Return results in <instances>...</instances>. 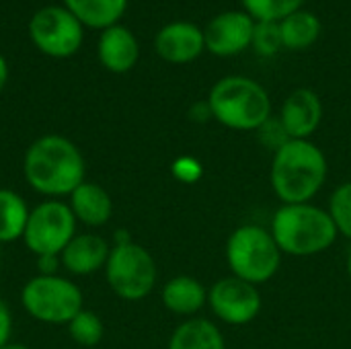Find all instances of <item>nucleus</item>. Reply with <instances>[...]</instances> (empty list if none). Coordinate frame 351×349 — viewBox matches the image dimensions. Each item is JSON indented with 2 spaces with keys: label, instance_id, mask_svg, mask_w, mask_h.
<instances>
[{
  "label": "nucleus",
  "instance_id": "nucleus-8",
  "mask_svg": "<svg viewBox=\"0 0 351 349\" xmlns=\"http://www.w3.org/2000/svg\"><path fill=\"white\" fill-rule=\"evenodd\" d=\"M76 218L68 204L60 200H47L29 212L23 241L27 249L37 255L60 257L66 245L76 234Z\"/></svg>",
  "mask_w": 351,
  "mask_h": 349
},
{
  "label": "nucleus",
  "instance_id": "nucleus-29",
  "mask_svg": "<svg viewBox=\"0 0 351 349\" xmlns=\"http://www.w3.org/2000/svg\"><path fill=\"white\" fill-rule=\"evenodd\" d=\"M10 331H12V317L8 306L0 300V348L10 344Z\"/></svg>",
  "mask_w": 351,
  "mask_h": 349
},
{
  "label": "nucleus",
  "instance_id": "nucleus-13",
  "mask_svg": "<svg viewBox=\"0 0 351 349\" xmlns=\"http://www.w3.org/2000/svg\"><path fill=\"white\" fill-rule=\"evenodd\" d=\"M280 121L284 123L290 140H308L321 125L323 103L311 88H296L282 105Z\"/></svg>",
  "mask_w": 351,
  "mask_h": 349
},
{
  "label": "nucleus",
  "instance_id": "nucleus-1",
  "mask_svg": "<svg viewBox=\"0 0 351 349\" xmlns=\"http://www.w3.org/2000/svg\"><path fill=\"white\" fill-rule=\"evenodd\" d=\"M23 173L37 193L64 197L84 183V158L74 142L58 134H47L27 148Z\"/></svg>",
  "mask_w": 351,
  "mask_h": 349
},
{
  "label": "nucleus",
  "instance_id": "nucleus-23",
  "mask_svg": "<svg viewBox=\"0 0 351 349\" xmlns=\"http://www.w3.org/2000/svg\"><path fill=\"white\" fill-rule=\"evenodd\" d=\"M68 331H70V337L82 346V348H95L101 339H103V321L90 313V311H80L70 323H68Z\"/></svg>",
  "mask_w": 351,
  "mask_h": 349
},
{
  "label": "nucleus",
  "instance_id": "nucleus-27",
  "mask_svg": "<svg viewBox=\"0 0 351 349\" xmlns=\"http://www.w3.org/2000/svg\"><path fill=\"white\" fill-rule=\"evenodd\" d=\"M173 173L183 183H195L204 175V167L195 158H191V156H181L179 160H175Z\"/></svg>",
  "mask_w": 351,
  "mask_h": 349
},
{
  "label": "nucleus",
  "instance_id": "nucleus-19",
  "mask_svg": "<svg viewBox=\"0 0 351 349\" xmlns=\"http://www.w3.org/2000/svg\"><path fill=\"white\" fill-rule=\"evenodd\" d=\"M64 6L90 29H107L119 23L128 0H64Z\"/></svg>",
  "mask_w": 351,
  "mask_h": 349
},
{
  "label": "nucleus",
  "instance_id": "nucleus-21",
  "mask_svg": "<svg viewBox=\"0 0 351 349\" xmlns=\"http://www.w3.org/2000/svg\"><path fill=\"white\" fill-rule=\"evenodd\" d=\"M27 220L29 208L25 200L10 189H0V243L23 239Z\"/></svg>",
  "mask_w": 351,
  "mask_h": 349
},
{
  "label": "nucleus",
  "instance_id": "nucleus-14",
  "mask_svg": "<svg viewBox=\"0 0 351 349\" xmlns=\"http://www.w3.org/2000/svg\"><path fill=\"white\" fill-rule=\"evenodd\" d=\"M97 56L109 72L123 74L130 72L138 58H140V45L136 35L123 27V25H113L101 31L99 43H97Z\"/></svg>",
  "mask_w": 351,
  "mask_h": 349
},
{
  "label": "nucleus",
  "instance_id": "nucleus-33",
  "mask_svg": "<svg viewBox=\"0 0 351 349\" xmlns=\"http://www.w3.org/2000/svg\"><path fill=\"white\" fill-rule=\"evenodd\" d=\"M346 267H348V276L351 278V249L348 251V259H346Z\"/></svg>",
  "mask_w": 351,
  "mask_h": 349
},
{
  "label": "nucleus",
  "instance_id": "nucleus-11",
  "mask_svg": "<svg viewBox=\"0 0 351 349\" xmlns=\"http://www.w3.org/2000/svg\"><path fill=\"white\" fill-rule=\"evenodd\" d=\"M255 19L245 10H226L216 14L204 29L206 49L214 56L228 58L251 47Z\"/></svg>",
  "mask_w": 351,
  "mask_h": 349
},
{
  "label": "nucleus",
  "instance_id": "nucleus-10",
  "mask_svg": "<svg viewBox=\"0 0 351 349\" xmlns=\"http://www.w3.org/2000/svg\"><path fill=\"white\" fill-rule=\"evenodd\" d=\"M208 306L226 325H249L261 313V294L257 286L228 276L212 284L208 290Z\"/></svg>",
  "mask_w": 351,
  "mask_h": 349
},
{
  "label": "nucleus",
  "instance_id": "nucleus-32",
  "mask_svg": "<svg viewBox=\"0 0 351 349\" xmlns=\"http://www.w3.org/2000/svg\"><path fill=\"white\" fill-rule=\"evenodd\" d=\"M0 349H29L27 346H23V344H6L4 348Z\"/></svg>",
  "mask_w": 351,
  "mask_h": 349
},
{
  "label": "nucleus",
  "instance_id": "nucleus-25",
  "mask_svg": "<svg viewBox=\"0 0 351 349\" xmlns=\"http://www.w3.org/2000/svg\"><path fill=\"white\" fill-rule=\"evenodd\" d=\"M251 45L263 58L276 56L284 47L282 33H280V23H274V21H255V31H253Z\"/></svg>",
  "mask_w": 351,
  "mask_h": 349
},
{
  "label": "nucleus",
  "instance_id": "nucleus-7",
  "mask_svg": "<svg viewBox=\"0 0 351 349\" xmlns=\"http://www.w3.org/2000/svg\"><path fill=\"white\" fill-rule=\"evenodd\" d=\"M109 288L128 302L144 300L156 284V263L152 255L138 243H115L105 263Z\"/></svg>",
  "mask_w": 351,
  "mask_h": 349
},
{
  "label": "nucleus",
  "instance_id": "nucleus-16",
  "mask_svg": "<svg viewBox=\"0 0 351 349\" xmlns=\"http://www.w3.org/2000/svg\"><path fill=\"white\" fill-rule=\"evenodd\" d=\"M70 210L74 218L86 226H103L113 214V202L109 193L97 183H80L70 193Z\"/></svg>",
  "mask_w": 351,
  "mask_h": 349
},
{
  "label": "nucleus",
  "instance_id": "nucleus-15",
  "mask_svg": "<svg viewBox=\"0 0 351 349\" xmlns=\"http://www.w3.org/2000/svg\"><path fill=\"white\" fill-rule=\"evenodd\" d=\"M109 245L99 234H74V239L66 245L60 255L62 265L74 276H88L105 267L109 259Z\"/></svg>",
  "mask_w": 351,
  "mask_h": 349
},
{
  "label": "nucleus",
  "instance_id": "nucleus-22",
  "mask_svg": "<svg viewBox=\"0 0 351 349\" xmlns=\"http://www.w3.org/2000/svg\"><path fill=\"white\" fill-rule=\"evenodd\" d=\"M247 14L255 21H274L280 23L288 14L302 8L304 0H241Z\"/></svg>",
  "mask_w": 351,
  "mask_h": 349
},
{
  "label": "nucleus",
  "instance_id": "nucleus-5",
  "mask_svg": "<svg viewBox=\"0 0 351 349\" xmlns=\"http://www.w3.org/2000/svg\"><path fill=\"white\" fill-rule=\"evenodd\" d=\"M226 263L234 278L259 286L278 274L282 251L267 228L243 224L234 228L226 241Z\"/></svg>",
  "mask_w": 351,
  "mask_h": 349
},
{
  "label": "nucleus",
  "instance_id": "nucleus-4",
  "mask_svg": "<svg viewBox=\"0 0 351 349\" xmlns=\"http://www.w3.org/2000/svg\"><path fill=\"white\" fill-rule=\"evenodd\" d=\"M208 103L216 121L239 132H257L271 117L269 93L247 76L220 78L212 86Z\"/></svg>",
  "mask_w": 351,
  "mask_h": 349
},
{
  "label": "nucleus",
  "instance_id": "nucleus-6",
  "mask_svg": "<svg viewBox=\"0 0 351 349\" xmlns=\"http://www.w3.org/2000/svg\"><path fill=\"white\" fill-rule=\"evenodd\" d=\"M21 304L35 321L68 325L82 311V292L66 278L35 276L23 286Z\"/></svg>",
  "mask_w": 351,
  "mask_h": 349
},
{
  "label": "nucleus",
  "instance_id": "nucleus-9",
  "mask_svg": "<svg viewBox=\"0 0 351 349\" xmlns=\"http://www.w3.org/2000/svg\"><path fill=\"white\" fill-rule=\"evenodd\" d=\"M29 37L49 58L74 56L84 39V25L66 6H43L29 21Z\"/></svg>",
  "mask_w": 351,
  "mask_h": 349
},
{
  "label": "nucleus",
  "instance_id": "nucleus-24",
  "mask_svg": "<svg viewBox=\"0 0 351 349\" xmlns=\"http://www.w3.org/2000/svg\"><path fill=\"white\" fill-rule=\"evenodd\" d=\"M327 212L331 214L337 232L351 241V181L341 183L333 191Z\"/></svg>",
  "mask_w": 351,
  "mask_h": 349
},
{
  "label": "nucleus",
  "instance_id": "nucleus-28",
  "mask_svg": "<svg viewBox=\"0 0 351 349\" xmlns=\"http://www.w3.org/2000/svg\"><path fill=\"white\" fill-rule=\"evenodd\" d=\"M189 119L195 121V123H206V121L214 119V113H212V107H210L208 99L206 101H197V103H193L189 107Z\"/></svg>",
  "mask_w": 351,
  "mask_h": 349
},
{
  "label": "nucleus",
  "instance_id": "nucleus-17",
  "mask_svg": "<svg viewBox=\"0 0 351 349\" xmlns=\"http://www.w3.org/2000/svg\"><path fill=\"white\" fill-rule=\"evenodd\" d=\"M162 304L175 315L193 317L208 304V290L191 276H177L165 284Z\"/></svg>",
  "mask_w": 351,
  "mask_h": 349
},
{
  "label": "nucleus",
  "instance_id": "nucleus-18",
  "mask_svg": "<svg viewBox=\"0 0 351 349\" xmlns=\"http://www.w3.org/2000/svg\"><path fill=\"white\" fill-rule=\"evenodd\" d=\"M169 349H226V341L212 321L193 317L173 331Z\"/></svg>",
  "mask_w": 351,
  "mask_h": 349
},
{
  "label": "nucleus",
  "instance_id": "nucleus-3",
  "mask_svg": "<svg viewBox=\"0 0 351 349\" xmlns=\"http://www.w3.org/2000/svg\"><path fill=\"white\" fill-rule=\"evenodd\" d=\"M282 255L313 257L331 249L337 228L327 210L308 204H282L271 218V228Z\"/></svg>",
  "mask_w": 351,
  "mask_h": 349
},
{
  "label": "nucleus",
  "instance_id": "nucleus-12",
  "mask_svg": "<svg viewBox=\"0 0 351 349\" xmlns=\"http://www.w3.org/2000/svg\"><path fill=\"white\" fill-rule=\"evenodd\" d=\"M154 49L169 64H189L206 49L204 29L189 21H173L156 33Z\"/></svg>",
  "mask_w": 351,
  "mask_h": 349
},
{
  "label": "nucleus",
  "instance_id": "nucleus-26",
  "mask_svg": "<svg viewBox=\"0 0 351 349\" xmlns=\"http://www.w3.org/2000/svg\"><path fill=\"white\" fill-rule=\"evenodd\" d=\"M257 136H259L261 144L267 146V148H271L274 152H276L278 148H282V146L290 140V136H288L284 123L280 121V117H274V115L257 130Z\"/></svg>",
  "mask_w": 351,
  "mask_h": 349
},
{
  "label": "nucleus",
  "instance_id": "nucleus-31",
  "mask_svg": "<svg viewBox=\"0 0 351 349\" xmlns=\"http://www.w3.org/2000/svg\"><path fill=\"white\" fill-rule=\"evenodd\" d=\"M6 80H8V64H6L4 56L0 53V93H2V88H4Z\"/></svg>",
  "mask_w": 351,
  "mask_h": 349
},
{
  "label": "nucleus",
  "instance_id": "nucleus-2",
  "mask_svg": "<svg viewBox=\"0 0 351 349\" xmlns=\"http://www.w3.org/2000/svg\"><path fill=\"white\" fill-rule=\"evenodd\" d=\"M329 173L325 152L311 140H288L274 152L269 181L282 204H308Z\"/></svg>",
  "mask_w": 351,
  "mask_h": 349
},
{
  "label": "nucleus",
  "instance_id": "nucleus-30",
  "mask_svg": "<svg viewBox=\"0 0 351 349\" xmlns=\"http://www.w3.org/2000/svg\"><path fill=\"white\" fill-rule=\"evenodd\" d=\"M58 263H60V257H56V255L37 257L39 276H56V267H58Z\"/></svg>",
  "mask_w": 351,
  "mask_h": 349
},
{
  "label": "nucleus",
  "instance_id": "nucleus-20",
  "mask_svg": "<svg viewBox=\"0 0 351 349\" xmlns=\"http://www.w3.org/2000/svg\"><path fill=\"white\" fill-rule=\"evenodd\" d=\"M282 43L288 49H306L321 35V21L311 10H296L280 21Z\"/></svg>",
  "mask_w": 351,
  "mask_h": 349
}]
</instances>
